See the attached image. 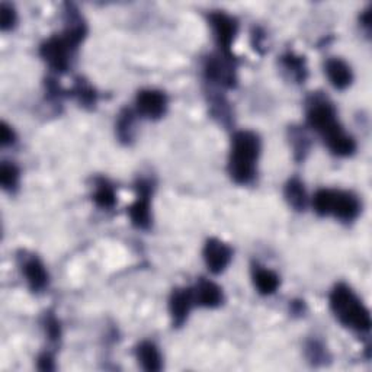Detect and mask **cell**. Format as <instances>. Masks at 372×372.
I'll use <instances>...</instances> for the list:
<instances>
[{
	"instance_id": "cell-1",
	"label": "cell",
	"mask_w": 372,
	"mask_h": 372,
	"mask_svg": "<svg viewBox=\"0 0 372 372\" xmlns=\"http://www.w3.org/2000/svg\"><path fill=\"white\" fill-rule=\"evenodd\" d=\"M307 121L312 128L321 134L329 150L341 157L355 153L356 143L337 122L336 110L330 100L321 95H316L309 100Z\"/></svg>"
},
{
	"instance_id": "cell-2",
	"label": "cell",
	"mask_w": 372,
	"mask_h": 372,
	"mask_svg": "<svg viewBox=\"0 0 372 372\" xmlns=\"http://www.w3.org/2000/svg\"><path fill=\"white\" fill-rule=\"evenodd\" d=\"M260 154V140L252 131H239L233 135L228 174L239 185L250 184L256 176V166Z\"/></svg>"
},
{
	"instance_id": "cell-3",
	"label": "cell",
	"mask_w": 372,
	"mask_h": 372,
	"mask_svg": "<svg viewBox=\"0 0 372 372\" xmlns=\"http://www.w3.org/2000/svg\"><path fill=\"white\" fill-rule=\"evenodd\" d=\"M330 309L345 327L361 333L369 331V312L348 285L339 284L333 288L330 294Z\"/></svg>"
},
{
	"instance_id": "cell-4",
	"label": "cell",
	"mask_w": 372,
	"mask_h": 372,
	"mask_svg": "<svg viewBox=\"0 0 372 372\" xmlns=\"http://www.w3.org/2000/svg\"><path fill=\"white\" fill-rule=\"evenodd\" d=\"M313 206L319 216H333L346 223L356 220L361 213V202L354 193L336 189L317 191Z\"/></svg>"
},
{
	"instance_id": "cell-5",
	"label": "cell",
	"mask_w": 372,
	"mask_h": 372,
	"mask_svg": "<svg viewBox=\"0 0 372 372\" xmlns=\"http://www.w3.org/2000/svg\"><path fill=\"white\" fill-rule=\"evenodd\" d=\"M78 48L79 47L75 46L64 33H60V36H54L48 38L46 43H43L40 54L51 70L57 73H64L70 67L72 55Z\"/></svg>"
},
{
	"instance_id": "cell-6",
	"label": "cell",
	"mask_w": 372,
	"mask_h": 372,
	"mask_svg": "<svg viewBox=\"0 0 372 372\" xmlns=\"http://www.w3.org/2000/svg\"><path fill=\"white\" fill-rule=\"evenodd\" d=\"M208 21L210 25L213 26L216 43L220 48V54L234 58L231 47L235 36H238V29H239L238 21L225 12H211L208 15Z\"/></svg>"
},
{
	"instance_id": "cell-7",
	"label": "cell",
	"mask_w": 372,
	"mask_h": 372,
	"mask_svg": "<svg viewBox=\"0 0 372 372\" xmlns=\"http://www.w3.org/2000/svg\"><path fill=\"white\" fill-rule=\"evenodd\" d=\"M135 189H137V199L128 208V216L134 227L147 230L152 225L150 196L153 192V184L149 179H139L135 184Z\"/></svg>"
},
{
	"instance_id": "cell-8",
	"label": "cell",
	"mask_w": 372,
	"mask_h": 372,
	"mask_svg": "<svg viewBox=\"0 0 372 372\" xmlns=\"http://www.w3.org/2000/svg\"><path fill=\"white\" fill-rule=\"evenodd\" d=\"M206 78L223 87H234L235 85V58L223 54L210 57L204 67Z\"/></svg>"
},
{
	"instance_id": "cell-9",
	"label": "cell",
	"mask_w": 372,
	"mask_h": 372,
	"mask_svg": "<svg viewBox=\"0 0 372 372\" xmlns=\"http://www.w3.org/2000/svg\"><path fill=\"white\" fill-rule=\"evenodd\" d=\"M135 107L143 117L149 119H159L167 110V97L160 90L146 89L139 92L137 97H135Z\"/></svg>"
},
{
	"instance_id": "cell-10",
	"label": "cell",
	"mask_w": 372,
	"mask_h": 372,
	"mask_svg": "<svg viewBox=\"0 0 372 372\" xmlns=\"http://www.w3.org/2000/svg\"><path fill=\"white\" fill-rule=\"evenodd\" d=\"M233 257V250L228 245L218 239H210L204 248V260L213 274H221Z\"/></svg>"
},
{
	"instance_id": "cell-11",
	"label": "cell",
	"mask_w": 372,
	"mask_h": 372,
	"mask_svg": "<svg viewBox=\"0 0 372 372\" xmlns=\"http://www.w3.org/2000/svg\"><path fill=\"white\" fill-rule=\"evenodd\" d=\"M21 270L33 292H40L48 285V272L37 256H21Z\"/></svg>"
},
{
	"instance_id": "cell-12",
	"label": "cell",
	"mask_w": 372,
	"mask_h": 372,
	"mask_svg": "<svg viewBox=\"0 0 372 372\" xmlns=\"http://www.w3.org/2000/svg\"><path fill=\"white\" fill-rule=\"evenodd\" d=\"M193 304L192 288H178L172 292L171 299H169V312H171L175 327L184 326Z\"/></svg>"
},
{
	"instance_id": "cell-13",
	"label": "cell",
	"mask_w": 372,
	"mask_h": 372,
	"mask_svg": "<svg viewBox=\"0 0 372 372\" xmlns=\"http://www.w3.org/2000/svg\"><path fill=\"white\" fill-rule=\"evenodd\" d=\"M195 304L201 307L207 309H216L223 304V289L214 284L213 281H208L206 278H201L195 288H192Z\"/></svg>"
},
{
	"instance_id": "cell-14",
	"label": "cell",
	"mask_w": 372,
	"mask_h": 372,
	"mask_svg": "<svg viewBox=\"0 0 372 372\" xmlns=\"http://www.w3.org/2000/svg\"><path fill=\"white\" fill-rule=\"evenodd\" d=\"M326 75L330 80V83L339 90L346 89L348 86H351L352 80H354V75L351 67L341 58H329L326 61Z\"/></svg>"
},
{
	"instance_id": "cell-15",
	"label": "cell",
	"mask_w": 372,
	"mask_h": 372,
	"mask_svg": "<svg viewBox=\"0 0 372 372\" xmlns=\"http://www.w3.org/2000/svg\"><path fill=\"white\" fill-rule=\"evenodd\" d=\"M253 282L262 295H270L278 289L280 277L274 270L256 265L253 267Z\"/></svg>"
},
{
	"instance_id": "cell-16",
	"label": "cell",
	"mask_w": 372,
	"mask_h": 372,
	"mask_svg": "<svg viewBox=\"0 0 372 372\" xmlns=\"http://www.w3.org/2000/svg\"><path fill=\"white\" fill-rule=\"evenodd\" d=\"M281 64L297 83L306 82V79L309 76L306 58L294 54L292 51H288L281 57Z\"/></svg>"
},
{
	"instance_id": "cell-17",
	"label": "cell",
	"mask_w": 372,
	"mask_h": 372,
	"mask_svg": "<svg viewBox=\"0 0 372 372\" xmlns=\"http://www.w3.org/2000/svg\"><path fill=\"white\" fill-rule=\"evenodd\" d=\"M139 362L143 369L149 372H157L161 369V355L153 342H142L135 351Z\"/></svg>"
},
{
	"instance_id": "cell-18",
	"label": "cell",
	"mask_w": 372,
	"mask_h": 372,
	"mask_svg": "<svg viewBox=\"0 0 372 372\" xmlns=\"http://www.w3.org/2000/svg\"><path fill=\"white\" fill-rule=\"evenodd\" d=\"M93 201L99 208H112L117 202V195L114 186L104 178H99L95 182Z\"/></svg>"
},
{
	"instance_id": "cell-19",
	"label": "cell",
	"mask_w": 372,
	"mask_h": 372,
	"mask_svg": "<svg viewBox=\"0 0 372 372\" xmlns=\"http://www.w3.org/2000/svg\"><path fill=\"white\" fill-rule=\"evenodd\" d=\"M285 198L288 201V204L295 211H302L306 208L307 193L306 189H304V184L298 178L289 179L288 184L285 185Z\"/></svg>"
},
{
	"instance_id": "cell-20",
	"label": "cell",
	"mask_w": 372,
	"mask_h": 372,
	"mask_svg": "<svg viewBox=\"0 0 372 372\" xmlns=\"http://www.w3.org/2000/svg\"><path fill=\"white\" fill-rule=\"evenodd\" d=\"M70 95L85 108L95 107L96 99H97L96 90L83 79H78L76 80L73 89L70 90Z\"/></svg>"
},
{
	"instance_id": "cell-21",
	"label": "cell",
	"mask_w": 372,
	"mask_h": 372,
	"mask_svg": "<svg viewBox=\"0 0 372 372\" xmlns=\"http://www.w3.org/2000/svg\"><path fill=\"white\" fill-rule=\"evenodd\" d=\"M117 135L118 139L128 144L132 140L134 135V112L128 108L122 110L117 119Z\"/></svg>"
},
{
	"instance_id": "cell-22",
	"label": "cell",
	"mask_w": 372,
	"mask_h": 372,
	"mask_svg": "<svg viewBox=\"0 0 372 372\" xmlns=\"http://www.w3.org/2000/svg\"><path fill=\"white\" fill-rule=\"evenodd\" d=\"M0 184L6 191H15L19 184V169L16 164L5 161L0 166Z\"/></svg>"
},
{
	"instance_id": "cell-23",
	"label": "cell",
	"mask_w": 372,
	"mask_h": 372,
	"mask_svg": "<svg viewBox=\"0 0 372 372\" xmlns=\"http://www.w3.org/2000/svg\"><path fill=\"white\" fill-rule=\"evenodd\" d=\"M44 329H46V333L48 336V339L51 342H58L60 337H61V327H60V321L57 320V317L51 313H47L44 316Z\"/></svg>"
},
{
	"instance_id": "cell-24",
	"label": "cell",
	"mask_w": 372,
	"mask_h": 372,
	"mask_svg": "<svg viewBox=\"0 0 372 372\" xmlns=\"http://www.w3.org/2000/svg\"><path fill=\"white\" fill-rule=\"evenodd\" d=\"M16 23V12L14 6L8 4H2L0 6V28L2 31H9L15 26Z\"/></svg>"
},
{
	"instance_id": "cell-25",
	"label": "cell",
	"mask_w": 372,
	"mask_h": 372,
	"mask_svg": "<svg viewBox=\"0 0 372 372\" xmlns=\"http://www.w3.org/2000/svg\"><path fill=\"white\" fill-rule=\"evenodd\" d=\"M307 354H309L310 361L314 363L324 362V359H326V349L319 342H312L307 346Z\"/></svg>"
},
{
	"instance_id": "cell-26",
	"label": "cell",
	"mask_w": 372,
	"mask_h": 372,
	"mask_svg": "<svg viewBox=\"0 0 372 372\" xmlns=\"http://www.w3.org/2000/svg\"><path fill=\"white\" fill-rule=\"evenodd\" d=\"M0 143H2V146L15 143V132L6 122H2V125H0Z\"/></svg>"
},
{
	"instance_id": "cell-27",
	"label": "cell",
	"mask_w": 372,
	"mask_h": 372,
	"mask_svg": "<svg viewBox=\"0 0 372 372\" xmlns=\"http://www.w3.org/2000/svg\"><path fill=\"white\" fill-rule=\"evenodd\" d=\"M37 365H38V369H41V371H54V369H55L54 358H53V355L48 354V352L40 355V358H38V361H37Z\"/></svg>"
},
{
	"instance_id": "cell-28",
	"label": "cell",
	"mask_w": 372,
	"mask_h": 372,
	"mask_svg": "<svg viewBox=\"0 0 372 372\" xmlns=\"http://www.w3.org/2000/svg\"><path fill=\"white\" fill-rule=\"evenodd\" d=\"M361 25L369 32V28H371V8L365 9L363 14L361 15Z\"/></svg>"
}]
</instances>
